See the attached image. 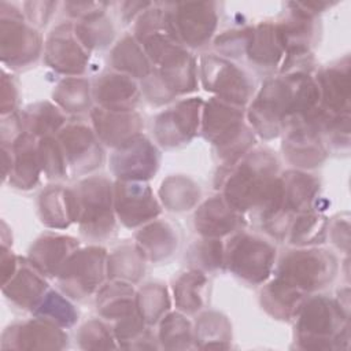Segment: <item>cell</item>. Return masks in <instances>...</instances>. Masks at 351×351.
I'll return each mask as SVG.
<instances>
[{
    "instance_id": "1",
    "label": "cell",
    "mask_w": 351,
    "mask_h": 351,
    "mask_svg": "<svg viewBox=\"0 0 351 351\" xmlns=\"http://www.w3.org/2000/svg\"><path fill=\"white\" fill-rule=\"evenodd\" d=\"M278 160L267 148H255L230 167H222L219 185L226 202L241 214L255 211L262 223L285 208Z\"/></svg>"
},
{
    "instance_id": "2",
    "label": "cell",
    "mask_w": 351,
    "mask_h": 351,
    "mask_svg": "<svg viewBox=\"0 0 351 351\" xmlns=\"http://www.w3.org/2000/svg\"><path fill=\"white\" fill-rule=\"evenodd\" d=\"M319 106L315 77L307 71L287 73L269 78L250 101L245 119L255 134L270 140L277 137L285 122L307 114Z\"/></svg>"
},
{
    "instance_id": "3",
    "label": "cell",
    "mask_w": 351,
    "mask_h": 351,
    "mask_svg": "<svg viewBox=\"0 0 351 351\" xmlns=\"http://www.w3.org/2000/svg\"><path fill=\"white\" fill-rule=\"evenodd\" d=\"M200 132L215 148L223 167L233 166L255 144V133L245 119L243 107L214 96L203 104Z\"/></svg>"
},
{
    "instance_id": "4",
    "label": "cell",
    "mask_w": 351,
    "mask_h": 351,
    "mask_svg": "<svg viewBox=\"0 0 351 351\" xmlns=\"http://www.w3.org/2000/svg\"><path fill=\"white\" fill-rule=\"evenodd\" d=\"M296 339L302 348L337 350L346 348L348 314L337 300L318 295L304 299L296 315Z\"/></svg>"
},
{
    "instance_id": "5",
    "label": "cell",
    "mask_w": 351,
    "mask_h": 351,
    "mask_svg": "<svg viewBox=\"0 0 351 351\" xmlns=\"http://www.w3.org/2000/svg\"><path fill=\"white\" fill-rule=\"evenodd\" d=\"M77 204V223L88 239L108 237L115 228L114 184L106 177H88L71 188Z\"/></svg>"
},
{
    "instance_id": "6",
    "label": "cell",
    "mask_w": 351,
    "mask_h": 351,
    "mask_svg": "<svg viewBox=\"0 0 351 351\" xmlns=\"http://www.w3.org/2000/svg\"><path fill=\"white\" fill-rule=\"evenodd\" d=\"M336 258L319 248L289 251L280 261L274 277L303 295L326 287L336 276Z\"/></svg>"
},
{
    "instance_id": "7",
    "label": "cell",
    "mask_w": 351,
    "mask_h": 351,
    "mask_svg": "<svg viewBox=\"0 0 351 351\" xmlns=\"http://www.w3.org/2000/svg\"><path fill=\"white\" fill-rule=\"evenodd\" d=\"M197 80L196 60L184 47L154 67L152 74L144 80L143 92L151 103L163 104L196 90Z\"/></svg>"
},
{
    "instance_id": "8",
    "label": "cell",
    "mask_w": 351,
    "mask_h": 351,
    "mask_svg": "<svg viewBox=\"0 0 351 351\" xmlns=\"http://www.w3.org/2000/svg\"><path fill=\"white\" fill-rule=\"evenodd\" d=\"M107 251L100 245L78 247L56 276L62 293L81 300L97 292L107 276Z\"/></svg>"
},
{
    "instance_id": "9",
    "label": "cell",
    "mask_w": 351,
    "mask_h": 351,
    "mask_svg": "<svg viewBox=\"0 0 351 351\" xmlns=\"http://www.w3.org/2000/svg\"><path fill=\"white\" fill-rule=\"evenodd\" d=\"M44 48L41 36L15 5L0 1V56L3 64L22 67L34 62Z\"/></svg>"
},
{
    "instance_id": "10",
    "label": "cell",
    "mask_w": 351,
    "mask_h": 351,
    "mask_svg": "<svg viewBox=\"0 0 351 351\" xmlns=\"http://www.w3.org/2000/svg\"><path fill=\"white\" fill-rule=\"evenodd\" d=\"M276 247L259 236L239 232L225 245V265L250 284L265 282L274 267Z\"/></svg>"
},
{
    "instance_id": "11",
    "label": "cell",
    "mask_w": 351,
    "mask_h": 351,
    "mask_svg": "<svg viewBox=\"0 0 351 351\" xmlns=\"http://www.w3.org/2000/svg\"><path fill=\"white\" fill-rule=\"evenodd\" d=\"M197 69L202 85L214 97L239 107H244L252 100L254 81L226 58L215 53L203 55Z\"/></svg>"
},
{
    "instance_id": "12",
    "label": "cell",
    "mask_w": 351,
    "mask_h": 351,
    "mask_svg": "<svg viewBox=\"0 0 351 351\" xmlns=\"http://www.w3.org/2000/svg\"><path fill=\"white\" fill-rule=\"evenodd\" d=\"M134 38L141 44L154 67L184 48L173 27L167 7L152 3L134 21Z\"/></svg>"
},
{
    "instance_id": "13",
    "label": "cell",
    "mask_w": 351,
    "mask_h": 351,
    "mask_svg": "<svg viewBox=\"0 0 351 351\" xmlns=\"http://www.w3.org/2000/svg\"><path fill=\"white\" fill-rule=\"evenodd\" d=\"M170 19L181 44L186 48L206 45L218 25V4L214 1H184L167 5Z\"/></svg>"
},
{
    "instance_id": "14",
    "label": "cell",
    "mask_w": 351,
    "mask_h": 351,
    "mask_svg": "<svg viewBox=\"0 0 351 351\" xmlns=\"http://www.w3.org/2000/svg\"><path fill=\"white\" fill-rule=\"evenodd\" d=\"M203 104L200 97H186L158 114L154 122L156 143L165 148H176L189 143L200 129Z\"/></svg>"
},
{
    "instance_id": "15",
    "label": "cell",
    "mask_w": 351,
    "mask_h": 351,
    "mask_svg": "<svg viewBox=\"0 0 351 351\" xmlns=\"http://www.w3.org/2000/svg\"><path fill=\"white\" fill-rule=\"evenodd\" d=\"M44 62L56 73L67 77L84 74L89 62V51L74 32V22L55 26L44 43Z\"/></svg>"
},
{
    "instance_id": "16",
    "label": "cell",
    "mask_w": 351,
    "mask_h": 351,
    "mask_svg": "<svg viewBox=\"0 0 351 351\" xmlns=\"http://www.w3.org/2000/svg\"><path fill=\"white\" fill-rule=\"evenodd\" d=\"M114 210L126 228L143 226L160 214V204L145 181H121L114 184Z\"/></svg>"
},
{
    "instance_id": "17",
    "label": "cell",
    "mask_w": 351,
    "mask_h": 351,
    "mask_svg": "<svg viewBox=\"0 0 351 351\" xmlns=\"http://www.w3.org/2000/svg\"><path fill=\"white\" fill-rule=\"evenodd\" d=\"M56 138L71 173L88 174L101 166L103 149L93 128L80 121L71 122L56 134Z\"/></svg>"
},
{
    "instance_id": "18",
    "label": "cell",
    "mask_w": 351,
    "mask_h": 351,
    "mask_svg": "<svg viewBox=\"0 0 351 351\" xmlns=\"http://www.w3.org/2000/svg\"><path fill=\"white\" fill-rule=\"evenodd\" d=\"M160 163L156 145L145 136H138L115 148L110 156V170L121 181H145L154 177Z\"/></svg>"
},
{
    "instance_id": "19",
    "label": "cell",
    "mask_w": 351,
    "mask_h": 351,
    "mask_svg": "<svg viewBox=\"0 0 351 351\" xmlns=\"http://www.w3.org/2000/svg\"><path fill=\"white\" fill-rule=\"evenodd\" d=\"M92 128L100 140L111 148H119L141 136L143 119L134 110L117 111L96 106L90 110Z\"/></svg>"
},
{
    "instance_id": "20",
    "label": "cell",
    "mask_w": 351,
    "mask_h": 351,
    "mask_svg": "<svg viewBox=\"0 0 351 351\" xmlns=\"http://www.w3.org/2000/svg\"><path fill=\"white\" fill-rule=\"evenodd\" d=\"M67 344L63 328L34 317L30 321L8 326L3 333L1 347L23 350H59Z\"/></svg>"
},
{
    "instance_id": "21",
    "label": "cell",
    "mask_w": 351,
    "mask_h": 351,
    "mask_svg": "<svg viewBox=\"0 0 351 351\" xmlns=\"http://www.w3.org/2000/svg\"><path fill=\"white\" fill-rule=\"evenodd\" d=\"M196 232L208 239H221L233 232L241 230L245 219L244 214L233 208L222 195L204 200L195 213Z\"/></svg>"
},
{
    "instance_id": "22",
    "label": "cell",
    "mask_w": 351,
    "mask_h": 351,
    "mask_svg": "<svg viewBox=\"0 0 351 351\" xmlns=\"http://www.w3.org/2000/svg\"><path fill=\"white\" fill-rule=\"evenodd\" d=\"M1 145L7 147L11 154V170L7 177L8 182L23 191L34 188L43 173L38 156V138L23 132L11 144Z\"/></svg>"
},
{
    "instance_id": "23",
    "label": "cell",
    "mask_w": 351,
    "mask_h": 351,
    "mask_svg": "<svg viewBox=\"0 0 351 351\" xmlns=\"http://www.w3.org/2000/svg\"><path fill=\"white\" fill-rule=\"evenodd\" d=\"M319 89V107L332 115L350 114V60H343L319 70L315 77Z\"/></svg>"
},
{
    "instance_id": "24",
    "label": "cell",
    "mask_w": 351,
    "mask_h": 351,
    "mask_svg": "<svg viewBox=\"0 0 351 351\" xmlns=\"http://www.w3.org/2000/svg\"><path fill=\"white\" fill-rule=\"evenodd\" d=\"M4 296L23 310H34L49 291L45 276L41 274L27 258H19L15 274L1 285Z\"/></svg>"
},
{
    "instance_id": "25",
    "label": "cell",
    "mask_w": 351,
    "mask_h": 351,
    "mask_svg": "<svg viewBox=\"0 0 351 351\" xmlns=\"http://www.w3.org/2000/svg\"><path fill=\"white\" fill-rule=\"evenodd\" d=\"M140 95L136 80L118 71L101 74L92 86V97L99 107L107 110H134Z\"/></svg>"
},
{
    "instance_id": "26",
    "label": "cell",
    "mask_w": 351,
    "mask_h": 351,
    "mask_svg": "<svg viewBox=\"0 0 351 351\" xmlns=\"http://www.w3.org/2000/svg\"><path fill=\"white\" fill-rule=\"evenodd\" d=\"M78 247V241L74 237L47 233L30 245L27 259L45 277H56L63 263Z\"/></svg>"
},
{
    "instance_id": "27",
    "label": "cell",
    "mask_w": 351,
    "mask_h": 351,
    "mask_svg": "<svg viewBox=\"0 0 351 351\" xmlns=\"http://www.w3.org/2000/svg\"><path fill=\"white\" fill-rule=\"evenodd\" d=\"M245 55L248 60L261 70L280 69L285 48L277 23L262 22L251 27Z\"/></svg>"
},
{
    "instance_id": "28",
    "label": "cell",
    "mask_w": 351,
    "mask_h": 351,
    "mask_svg": "<svg viewBox=\"0 0 351 351\" xmlns=\"http://www.w3.org/2000/svg\"><path fill=\"white\" fill-rule=\"evenodd\" d=\"M38 214L41 222L52 229L69 228L77 222V204L71 188L52 185L38 196Z\"/></svg>"
},
{
    "instance_id": "29",
    "label": "cell",
    "mask_w": 351,
    "mask_h": 351,
    "mask_svg": "<svg viewBox=\"0 0 351 351\" xmlns=\"http://www.w3.org/2000/svg\"><path fill=\"white\" fill-rule=\"evenodd\" d=\"M284 206L293 215L313 211L319 192L318 180L302 170H288L281 177Z\"/></svg>"
},
{
    "instance_id": "30",
    "label": "cell",
    "mask_w": 351,
    "mask_h": 351,
    "mask_svg": "<svg viewBox=\"0 0 351 351\" xmlns=\"http://www.w3.org/2000/svg\"><path fill=\"white\" fill-rule=\"evenodd\" d=\"M177 234L170 223L154 219L136 233V247L147 261L160 262L177 250Z\"/></svg>"
},
{
    "instance_id": "31",
    "label": "cell",
    "mask_w": 351,
    "mask_h": 351,
    "mask_svg": "<svg viewBox=\"0 0 351 351\" xmlns=\"http://www.w3.org/2000/svg\"><path fill=\"white\" fill-rule=\"evenodd\" d=\"M110 63L115 71L134 80H147L154 71L152 62L133 34L123 36L114 45L110 53Z\"/></svg>"
},
{
    "instance_id": "32",
    "label": "cell",
    "mask_w": 351,
    "mask_h": 351,
    "mask_svg": "<svg viewBox=\"0 0 351 351\" xmlns=\"http://www.w3.org/2000/svg\"><path fill=\"white\" fill-rule=\"evenodd\" d=\"M96 307L106 319H122L137 311L136 291L132 284L110 280L96 292Z\"/></svg>"
},
{
    "instance_id": "33",
    "label": "cell",
    "mask_w": 351,
    "mask_h": 351,
    "mask_svg": "<svg viewBox=\"0 0 351 351\" xmlns=\"http://www.w3.org/2000/svg\"><path fill=\"white\" fill-rule=\"evenodd\" d=\"M25 132L36 138L56 136L66 126L64 112L51 101H38L19 112Z\"/></svg>"
},
{
    "instance_id": "34",
    "label": "cell",
    "mask_w": 351,
    "mask_h": 351,
    "mask_svg": "<svg viewBox=\"0 0 351 351\" xmlns=\"http://www.w3.org/2000/svg\"><path fill=\"white\" fill-rule=\"evenodd\" d=\"M304 298L306 295L302 292L273 277V280L262 289L261 303L274 318L288 321L296 315Z\"/></svg>"
},
{
    "instance_id": "35",
    "label": "cell",
    "mask_w": 351,
    "mask_h": 351,
    "mask_svg": "<svg viewBox=\"0 0 351 351\" xmlns=\"http://www.w3.org/2000/svg\"><path fill=\"white\" fill-rule=\"evenodd\" d=\"M145 262L136 245H122L107 256V277L133 285L144 276Z\"/></svg>"
},
{
    "instance_id": "36",
    "label": "cell",
    "mask_w": 351,
    "mask_h": 351,
    "mask_svg": "<svg viewBox=\"0 0 351 351\" xmlns=\"http://www.w3.org/2000/svg\"><path fill=\"white\" fill-rule=\"evenodd\" d=\"M207 277L199 269L184 271L173 285V298L176 307L184 314L197 313L204 303L203 292L206 289Z\"/></svg>"
},
{
    "instance_id": "37",
    "label": "cell",
    "mask_w": 351,
    "mask_h": 351,
    "mask_svg": "<svg viewBox=\"0 0 351 351\" xmlns=\"http://www.w3.org/2000/svg\"><path fill=\"white\" fill-rule=\"evenodd\" d=\"M52 99L63 112L80 114L90 107L92 88L85 78L64 77L55 86Z\"/></svg>"
},
{
    "instance_id": "38",
    "label": "cell",
    "mask_w": 351,
    "mask_h": 351,
    "mask_svg": "<svg viewBox=\"0 0 351 351\" xmlns=\"http://www.w3.org/2000/svg\"><path fill=\"white\" fill-rule=\"evenodd\" d=\"M159 197L170 211H186L196 206L200 197L199 185L185 176H170L163 180Z\"/></svg>"
},
{
    "instance_id": "39",
    "label": "cell",
    "mask_w": 351,
    "mask_h": 351,
    "mask_svg": "<svg viewBox=\"0 0 351 351\" xmlns=\"http://www.w3.org/2000/svg\"><path fill=\"white\" fill-rule=\"evenodd\" d=\"M230 324L219 313H204L196 321L193 340L199 348H228L230 340Z\"/></svg>"
},
{
    "instance_id": "40",
    "label": "cell",
    "mask_w": 351,
    "mask_h": 351,
    "mask_svg": "<svg viewBox=\"0 0 351 351\" xmlns=\"http://www.w3.org/2000/svg\"><path fill=\"white\" fill-rule=\"evenodd\" d=\"M328 225L329 222L322 214L314 211L298 214L289 226L288 241L298 247L321 244L326 237Z\"/></svg>"
},
{
    "instance_id": "41",
    "label": "cell",
    "mask_w": 351,
    "mask_h": 351,
    "mask_svg": "<svg viewBox=\"0 0 351 351\" xmlns=\"http://www.w3.org/2000/svg\"><path fill=\"white\" fill-rule=\"evenodd\" d=\"M74 32L82 45L90 52L106 48L114 37V27L106 11L74 22Z\"/></svg>"
},
{
    "instance_id": "42",
    "label": "cell",
    "mask_w": 351,
    "mask_h": 351,
    "mask_svg": "<svg viewBox=\"0 0 351 351\" xmlns=\"http://www.w3.org/2000/svg\"><path fill=\"white\" fill-rule=\"evenodd\" d=\"M33 315L63 329L73 326L78 318V313L69 298L52 289L45 293L33 310Z\"/></svg>"
},
{
    "instance_id": "43",
    "label": "cell",
    "mask_w": 351,
    "mask_h": 351,
    "mask_svg": "<svg viewBox=\"0 0 351 351\" xmlns=\"http://www.w3.org/2000/svg\"><path fill=\"white\" fill-rule=\"evenodd\" d=\"M170 296L162 284L149 282L136 292V307L138 315L147 325L158 324L170 310Z\"/></svg>"
},
{
    "instance_id": "44",
    "label": "cell",
    "mask_w": 351,
    "mask_h": 351,
    "mask_svg": "<svg viewBox=\"0 0 351 351\" xmlns=\"http://www.w3.org/2000/svg\"><path fill=\"white\" fill-rule=\"evenodd\" d=\"M159 341L165 348H188L193 341L191 322L181 313H167L159 321Z\"/></svg>"
},
{
    "instance_id": "45",
    "label": "cell",
    "mask_w": 351,
    "mask_h": 351,
    "mask_svg": "<svg viewBox=\"0 0 351 351\" xmlns=\"http://www.w3.org/2000/svg\"><path fill=\"white\" fill-rule=\"evenodd\" d=\"M38 156L47 178L62 180L67 177V162L56 136H45L38 140Z\"/></svg>"
},
{
    "instance_id": "46",
    "label": "cell",
    "mask_w": 351,
    "mask_h": 351,
    "mask_svg": "<svg viewBox=\"0 0 351 351\" xmlns=\"http://www.w3.org/2000/svg\"><path fill=\"white\" fill-rule=\"evenodd\" d=\"M189 258L195 263V269L202 271L217 270L225 265V245L221 239L204 237L192 245Z\"/></svg>"
},
{
    "instance_id": "47",
    "label": "cell",
    "mask_w": 351,
    "mask_h": 351,
    "mask_svg": "<svg viewBox=\"0 0 351 351\" xmlns=\"http://www.w3.org/2000/svg\"><path fill=\"white\" fill-rule=\"evenodd\" d=\"M77 339L82 348L85 350H100V348H114V332L108 329L99 319H90L85 322L77 335Z\"/></svg>"
},
{
    "instance_id": "48",
    "label": "cell",
    "mask_w": 351,
    "mask_h": 351,
    "mask_svg": "<svg viewBox=\"0 0 351 351\" xmlns=\"http://www.w3.org/2000/svg\"><path fill=\"white\" fill-rule=\"evenodd\" d=\"M251 27H243V29H233L229 32L222 33L215 38V48L221 53V56H240L245 55L250 34H251Z\"/></svg>"
},
{
    "instance_id": "49",
    "label": "cell",
    "mask_w": 351,
    "mask_h": 351,
    "mask_svg": "<svg viewBox=\"0 0 351 351\" xmlns=\"http://www.w3.org/2000/svg\"><path fill=\"white\" fill-rule=\"evenodd\" d=\"M58 5L56 1H26L22 4V12L25 19L37 29L48 23Z\"/></svg>"
},
{
    "instance_id": "50",
    "label": "cell",
    "mask_w": 351,
    "mask_h": 351,
    "mask_svg": "<svg viewBox=\"0 0 351 351\" xmlns=\"http://www.w3.org/2000/svg\"><path fill=\"white\" fill-rule=\"evenodd\" d=\"M64 10L70 18L75 21H81L84 18H88L93 14L106 11L108 7V3L103 1H66Z\"/></svg>"
},
{
    "instance_id": "51",
    "label": "cell",
    "mask_w": 351,
    "mask_h": 351,
    "mask_svg": "<svg viewBox=\"0 0 351 351\" xmlns=\"http://www.w3.org/2000/svg\"><path fill=\"white\" fill-rule=\"evenodd\" d=\"M18 104V88L14 82V80L7 75L5 70H3V77H1V100H0V106H1V117L3 115H8L12 112H16Z\"/></svg>"
},
{
    "instance_id": "52",
    "label": "cell",
    "mask_w": 351,
    "mask_h": 351,
    "mask_svg": "<svg viewBox=\"0 0 351 351\" xmlns=\"http://www.w3.org/2000/svg\"><path fill=\"white\" fill-rule=\"evenodd\" d=\"M330 237L333 243L339 247L343 248L344 251H348V243H350V223L348 218H339L336 219L332 225H328Z\"/></svg>"
},
{
    "instance_id": "53",
    "label": "cell",
    "mask_w": 351,
    "mask_h": 351,
    "mask_svg": "<svg viewBox=\"0 0 351 351\" xmlns=\"http://www.w3.org/2000/svg\"><path fill=\"white\" fill-rule=\"evenodd\" d=\"M1 285L5 284L16 271L19 265V256H16L5 245L1 247Z\"/></svg>"
},
{
    "instance_id": "54",
    "label": "cell",
    "mask_w": 351,
    "mask_h": 351,
    "mask_svg": "<svg viewBox=\"0 0 351 351\" xmlns=\"http://www.w3.org/2000/svg\"><path fill=\"white\" fill-rule=\"evenodd\" d=\"M151 5V1H125L121 4V18L125 23L136 21Z\"/></svg>"
}]
</instances>
